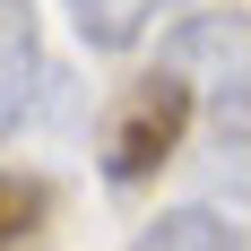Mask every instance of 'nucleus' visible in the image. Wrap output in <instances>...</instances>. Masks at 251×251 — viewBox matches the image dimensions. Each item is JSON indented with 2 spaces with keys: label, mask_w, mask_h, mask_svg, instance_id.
I'll use <instances>...</instances> for the list:
<instances>
[{
  "label": "nucleus",
  "mask_w": 251,
  "mask_h": 251,
  "mask_svg": "<svg viewBox=\"0 0 251 251\" xmlns=\"http://www.w3.org/2000/svg\"><path fill=\"white\" fill-rule=\"evenodd\" d=\"M191 113H200V87H191L174 61H156L148 78H130L122 96L104 104V122H96V165H104V182H113V191H139L156 165H174Z\"/></svg>",
  "instance_id": "obj_1"
},
{
  "label": "nucleus",
  "mask_w": 251,
  "mask_h": 251,
  "mask_svg": "<svg viewBox=\"0 0 251 251\" xmlns=\"http://www.w3.org/2000/svg\"><path fill=\"white\" fill-rule=\"evenodd\" d=\"M156 61H174V70L200 87V104L226 96L234 78H243V61H251V9H191V18L165 35Z\"/></svg>",
  "instance_id": "obj_2"
},
{
  "label": "nucleus",
  "mask_w": 251,
  "mask_h": 251,
  "mask_svg": "<svg viewBox=\"0 0 251 251\" xmlns=\"http://www.w3.org/2000/svg\"><path fill=\"white\" fill-rule=\"evenodd\" d=\"M44 87V44H35V0H0V139L26 122Z\"/></svg>",
  "instance_id": "obj_3"
},
{
  "label": "nucleus",
  "mask_w": 251,
  "mask_h": 251,
  "mask_svg": "<svg viewBox=\"0 0 251 251\" xmlns=\"http://www.w3.org/2000/svg\"><path fill=\"white\" fill-rule=\"evenodd\" d=\"M61 9H70V26H78L87 52H139L148 26L165 18L174 0H61Z\"/></svg>",
  "instance_id": "obj_4"
},
{
  "label": "nucleus",
  "mask_w": 251,
  "mask_h": 251,
  "mask_svg": "<svg viewBox=\"0 0 251 251\" xmlns=\"http://www.w3.org/2000/svg\"><path fill=\"white\" fill-rule=\"evenodd\" d=\"M139 251H243V226L226 208H165L156 226H139Z\"/></svg>",
  "instance_id": "obj_5"
},
{
  "label": "nucleus",
  "mask_w": 251,
  "mask_h": 251,
  "mask_svg": "<svg viewBox=\"0 0 251 251\" xmlns=\"http://www.w3.org/2000/svg\"><path fill=\"white\" fill-rule=\"evenodd\" d=\"M52 217V191L35 174H0V243H35Z\"/></svg>",
  "instance_id": "obj_6"
},
{
  "label": "nucleus",
  "mask_w": 251,
  "mask_h": 251,
  "mask_svg": "<svg viewBox=\"0 0 251 251\" xmlns=\"http://www.w3.org/2000/svg\"><path fill=\"white\" fill-rule=\"evenodd\" d=\"M208 130L234 139V148H251V61H243V78H234L226 96H208Z\"/></svg>",
  "instance_id": "obj_7"
}]
</instances>
